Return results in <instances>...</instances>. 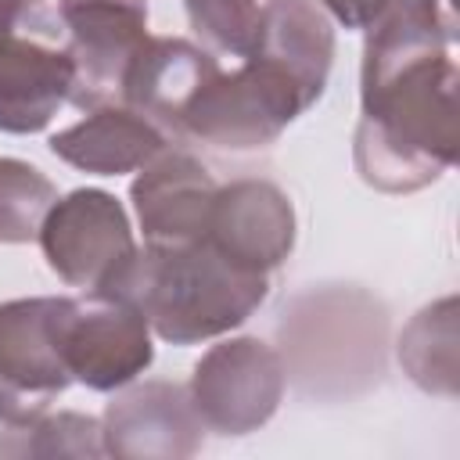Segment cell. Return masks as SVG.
Segmentation results:
<instances>
[{
  "label": "cell",
  "instance_id": "6da1fadb",
  "mask_svg": "<svg viewBox=\"0 0 460 460\" xmlns=\"http://www.w3.org/2000/svg\"><path fill=\"white\" fill-rule=\"evenodd\" d=\"M453 11H402L367 29L359 68L356 172L385 194L435 183L460 151Z\"/></svg>",
  "mask_w": 460,
  "mask_h": 460
},
{
  "label": "cell",
  "instance_id": "7a4b0ae2",
  "mask_svg": "<svg viewBox=\"0 0 460 460\" xmlns=\"http://www.w3.org/2000/svg\"><path fill=\"white\" fill-rule=\"evenodd\" d=\"M119 298H129L169 345H198L241 327L270 295V273H252L208 241L144 244Z\"/></svg>",
  "mask_w": 460,
  "mask_h": 460
},
{
  "label": "cell",
  "instance_id": "3957f363",
  "mask_svg": "<svg viewBox=\"0 0 460 460\" xmlns=\"http://www.w3.org/2000/svg\"><path fill=\"white\" fill-rule=\"evenodd\" d=\"M316 101L320 97L288 65L262 50H248L241 68H219L198 90L180 119V137L219 151H259Z\"/></svg>",
  "mask_w": 460,
  "mask_h": 460
},
{
  "label": "cell",
  "instance_id": "277c9868",
  "mask_svg": "<svg viewBox=\"0 0 460 460\" xmlns=\"http://www.w3.org/2000/svg\"><path fill=\"white\" fill-rule=\"evenodd\" d=\"M47 266L79 291L115 295L137 259V241L122 201L101 187L54 198L36 234Z\"/></svg>",
  "mask_w": 460,
  "mask_h": 460
},
{
  "label": "cell",
  "instance_id": "5b68a950",
  "mask_svg": "<svg viewBox=\"0 0 460 460\" xmlns=\"http://www.w3.org/2000/svg\"><path fill=\"white\" fill-rule=\"evenodd\" d=\"M65 295L0 302V424H25L72 385L61 356Z\"/></svg>",
  "mask_w": 460,
  "mask_h": 460
},
{
  "label": "cell",
  "instance_id": "8992f818",
  "mask_svg": "<svg viewBox=\"0 0 460 460\" xmlns=\"http://www.w3.org/2000/svg\"><path fill=\"white\" fill-rule=\"evenodd\" d=\"M284 363L259 338H226L212 345L190 370L187 395L205 431L252 435L259 431L284 399Z\"/></svg>",
  "mask_w": 460,
  "mask_h": 460
},
{
  "label": "cell",
  "instance_id": "52a82bcc",
  "mask_svg": "<svg viewBox=\"0 0 460 460\" xmlns=\"http://www.w3.org/2000/svg\"><path fill=\"white\" fill-rule=\"evenodd\" d=\"M61 356L75 385L115 392L151 367V323L129 298L79 291L75 298H65Z\"/></svg>",
  "mask_w": 460,
  "mask_h": 460
},
{
  "label": "cell",
  "instance_id": "ba28073f",
  "mask_svg": "<svg viewBox=\"0 0 460 460\" xmlns=\"http://www.w3.org/2000/svg\"><path fill=\"white\" fill-rule=\"evenodd\" d=\"M75 65L72 104L97 108L122 97V79L147 43V0H58Z\"/></svg>",
  "mask_w": 460,
  "mask_h": 460
},
{
  "label": "cell",
  "instance_id": "9c48e42d",
  "mask_svg": "<svg viewBox=\"0 0 460 460\" xmlns=\"http://www.w3.org/2000/svg\"><path fill=\"white\" fill-rule=\"evenodd\" d=\"M201 435L187 388L172 381H129L101 417L104 456L119 460H187L201 449Z\"/></svg>",
  "mask_w": 460,
  "mask_h": 460
},
{
  "label": "cell",
  "instance_id": "30bf717a",
  "mask_svg": "<svg viewBox=\"0 0 460 460\" xmlns=\"http://www.w3.org/2000/svg\"><path fill=\"white\" fill-rule=\"evenodd\" d=\"M201 241L252 273H273L295 248L291 198L270 180L223 183L216 187Z\"/></svg>",
  "mask_w": 460,
  "mask_h": 460
},
{
  "label": "cell",
  "instance_id": "8fae6325",
  "mask_svg": "<svg viewBox=\"0 0 460 460\" xmlns=\"http://www.w3.org/2000/svg\"><path fill=\"white\" fill-rule=\"evenodd\" d=\"M212 172L183 147L158 151L129 187L137 223L151 244H190L205 237L216 198Z\"/></svg>",
  "mask_w": 460,
  "mask_h": 460
},
{
  "label": "cell",
  "instance_id": "7c38bea8",
  "mask_svg": "<svg viewBox=\"0 0 460 460\" xmlns=\"http://www.w3.org/2000/svg\"><path fill=\"white\" fill-rule=\"evenodd\" d=\"M219 72V61L180 36H147L122 79V104L151 119L169 137H180V119L198 90Z\"/></svg>",
  "mask_w": 460,
  "mask_h": 460
},
{
  "label": "cell",
  "instance_id": "4fadbf2b",
  "mask_svg": "<svg viewBox=\"0 0 460 460\" xmlns=\"http://www.w3.org/2000/svg\"><path fill=\"white\" fill-rule=\"evenodd\" d=\"M72 86L75 65L68 50L14 32L0 36V133H43L72 97Z\"/></svg>",
  "mask_w": 460,
  "mask_h": 460
},
{
  "label": "cell",
  "instance_id": "5bb4252c",
  "mask_svg": "<svg viewBox=\"0 0 460 460\" xmlns=\"http://www.w3.org/2000/svg\"><path fill=\"white\" fill-rule=\"evenodd\" d=\"M165 147H169V133L122 101L97 104L86 111V119L50 137L54 158L68 162L72 169L93 172V176L137 172Z\"/></svg>",
  "mask_w": 460,
  "mask_h": 460
},
{
  "label": "cell",
  "instance_id": "9a60e30c",
  "mask_svg": "<svg viewBox=\"0 0 460 460\" xmlns=\"http://www.w3.org/2000/svg\"><path fill=\"white\" fill-rule=\"evenodd\" d=\"M252 50L277 58L316 97H323L334 61V25L316 0H266Z\"/></svg>",
  "mask_w": 460,
  "mask_h": 460
},
{
  "label": "cell",
  "instance_id": "2e32d148",
  "mask_svg": "<svg viewBox=\"0 0 460 460\" xmlns=\"http://www.w3.org/2000/svg\"><path fill=\"white\" fill-rule=\"evenodd\" d=\"M399 367L428 395H456V298L424 305L399 334Z\"/></svg>",
  "mask_w": 460,
  "mask_h": 460
},
{
  "label": "cell",
  "instance_id": "e0dca14e",
  "mask_svg": "<svg viewBox=\"0 0 460 460\" xmlns=\"http://www.w3.org/2000/svg\"><path fill=\"white\" fill-rule=\"evenodd\" d=\"M0 456H104L101 420L86 413H40L25 424H7Z\"/></svg>",
  "mask_w": 460,
  "mask_h": 460
},
{
  "label": "cell",
  "instance_id": "ac0fdd59",
  "mask_svg": "<svg viewBox=\"0 0 460 460\" xmlns=\"http://www.w3.org/2000/svg\"><path fill=\"white\" fill-rule=\"evenodd\" d=\"M58 187L22 158H0V244L36 241Z\"/></svg>",
  "mask_w": 460,
  "mask_h": 460
},
{
  "label": "cell",
  "instance_id": "d6986e66",
  "mask_svg": "<svg viewBox=\"0 0 460 460\" xmlns=\"http://www.w3.org/2000/svg\"><path fill=\"white\" fill-rule=\"evenodd\" d=\"M190 29L219 54L248 58L259 32V0H183Z\"/></svg>",
  "mask_w": 460,
  "mask_h": 460
},
{
  "label": "cell",
  "instance_id": "ffe728a7",
  "mask_svg": "<svg viewBox=\"0 0 460 460\" xmlns=\"http://www.w3.org/2000/svg\"><path fill=\"white\" fill-rule=\"evenodd\" d=\"M316 4L327 11V18L341 22L345 29H359V32L402 11H453L449 0H316Z\"/></svg>",
  "mask_w": 460,
  "mask_h": 460
},
{
  "label": "cell",
  "instance_id": "44dd1931",
  "mask_svg": "<svg viewBox=\"0 0 460 460\" xmlns=\"http://www.w3.org/2000/svg\"><path fill=\"white\" fill-rule=\"evenodd\" d=\"M18 4H22V7H25V11H36V7H40V4H43V0H18Z\"/></svg>",
  "mask_w": 460,
  "mask_h": 460
}]
</instances>
